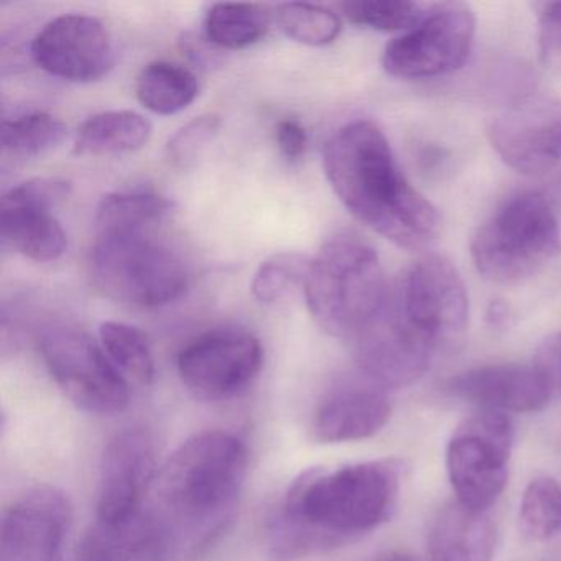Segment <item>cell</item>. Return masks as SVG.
<instances>
[{"label": "cell", "instance_id": "1f68e13d", "mask_svg": "<svg viewBox=\"0 0 561 561\" xmlns=\"http://www.w3.org/2000/svg\"><path fill=\"white\" fill-rule=\"evenodd\" d=\"M538 47L541 65L561 78V2H547L538 11Z\"/></svg>", "mask_w": 561, "mask_h": 561}, {"label": "cell", "instance_id": "7402d4cb", "mask_svg": "<svg viewBox=\"0 0 561 561\" xmlns=\"http://www.w3.org/2000/svg\"><path fill=\"white\" fill-rule=\"evenodd\" d=\"M173 202L152 192L110 193L101 198L94 215L98 236L146 232L172 213Z\"/></svg>", "mask_w": 561, "mask_h": 561}, {"label": "cell", "instance_id": "4fadbf2b", "mask_svg": "<svg viewBox=\"0 0 561 561\" xmlns=\"http://www.w3.org/2000/svg\"><path fill=\"white\" fill-rule=\"evenodd\" d=\"M353 344L360 376L386 390L409 387L422 379L438 351L400 313L392 298Z\"/></svg>", "mask_w": 561, "mask_h": 561}, {"label": "cell", "instance_id": "2e32d148", "mask_svg": "<svg viewBox=\"0 0 561 561\" xmlns=\"http://www.w3.org/2000/svg\"><path fill=\"white\" fill-rule=\"evenodd\" d=\"M156 443L142 428L117 433L103 453L98 488L100 527H119L144 508L157 478Z\"/></svg>", "mask_w": 561, "mask_h": 561}, {"label": "cell", "instance_id": "4316f807", "mask_svg": "<svg viewBox=\"0 0 561 561\" xmlns=\"http://www.w3.org/2000/svg\"><path fill=\"white\" fill-rule=\"evenodd\" d=\"M518 524L530 541H547L561 534V484L557 479H531L522 495Z\"/></svg>", "mask_w": 561, "mask_h": 561}, {"label": "cell", "instance_id": "ac0fdd59", "mask_svg": "<svg viewBox=\"0 0 561 561\" xmlns=\"http://www.w3.org/2000/svg\"><path fill=\"white\" fill-rule=\"evenodd\" d=\"M453 396L495 412H538L554 387L535 364H489L466 370L449 383Z\"/></svg>", "mask_w": 561, "mask_h": 561}, {"label": "cell", "instance_id": "484cf974", "mask_svg": "<svg viewBox=\"0 0 561 561\" xmlns=\"http://www.w3.org/2000/svg\"><path fill=\"white\" fill-rule=\"evenodd\" d=\"M67 126L47 113L27 114L2 124L0 142L8 156L14 159H37L57 149L65 137Z\"/></svg>", "mask_w": 561, "mask_h": 561}, {"label": "cell", "instance_id": "f1b7e54d", "mask_svg": "<svg viewBox=\"0 0 561 561\" xmlns=\"http://www.w3.org/2000/svg\"><path fill=\"white\" fill-rule=\"evenodd\" d=\"M310 262L295 252H282L262 262L251 282L255 300L265 305L280 304L305 288Z\"/></svg>", "mask_w": 561, "mask_h": 561}, {"label": "cell", "instance_id": "d590c367", "mask_svg": "<svg viewBox=\"0 0 561 561\" xmlns=\"http://www.w3.org/2000/svg\"><path fill=\"white\" fill-rule=\"evenodd\" d=\"M81 561H104V560H98V558L83 557V558H81Z\"/></svg>", "mask_w": 561, "mask_h": 561}, {"label": "cell", "instance_id": "30bf717a", "mask_svg": "<svg viewBox=\"0 0 561 561\" xmlns=\"http://www.w3.org/2000/svg\"><path fill=\"white\" fill-rule=\"evenodd\" d=\"M393 304L436 350L461 341L469 301L461 275L442 255H425L407 272Z\"/></svg>", "mask_w": 561, "mask_h": 561}, {"label": "cell", "instance_id": "836d02e7", "mask_svg": "<svg viewBox=\"0 0 561 561\" xmlns=\"http://www.w3.org/2000/svg\"><path fill=\"white\" fill-rule=\"evenodd\" d=\"M534 364L550 379L554 390L561 387V334L551 336L541 344Z\"/></svg>", "mask_w": 561, "mask_h": 561}, {"label": "cell", "instance_id": "7c38bea8", "mask_svg": "<svg viewBox=\"0 0 561 561\" xmlns=\"http://www.w3.org/2000/svg\"><path fill=\"white\" fill-rule=\"evenodd\" d=\"M71 183L32 179L9 190L0 205V232L5 244L35 262H54L67 252V232L54 209L67 202Z\"/></svg>", "mask_w": 561, "mask_h": 561}, {"label": "cell", "instance_id": "8992f818", "mask_svg": "<svg viewBox=\"0 0 561 561\" xmlns=\"http://www.w3.org/2000/svg\"><path fill=\"white\" fill-rule=\"evenodd\" d=\"M90 271L104 295L134 308L165 307L188 287L183 259L147 231L98 236Z\"/></svg>", "mask_w": 561, "mask_h": 561}, {"label": "cell", "instance_id": "e575fe53", "mask_svg": "<svg viewBox=\"0 0 561 561\" xmlns=\"http://www.w3.org/2000/svg\"><path fill=\"white\" fill-rule=\"evenodd\" d=\"M511 313H508L507 305L504 301H492L488 310V321L492 327H504L507 323Z\"/></svg>", "mask_w": 561, "mask_h": 561}, {"label": "cell", "instance_id": "d6986e66", "mask_svg": "<svg viewBox=\"0 0 561 561\" xmlns=\"http://www.w3.org/2000/svg\"><path fill=\"white\" fill-rule=\"evenodd\" d=\"M392 415L387 390L360 376L331 390L311 419V435L318 443L360 442L377 435Z\"/></svg>", "mask_w": 561, "mask_h": 561}, {"label": "cell", "instance_id": "8fae6325", "mask_svg": "<svg viewBox=\"0 0 561 561\" xmlns=\"http://www.w3.org/2000/svg\"><path fill=\"white\" fill-rule=\"evenodd\" d=\"M262 364L261 341L241 330L202 334L180 351L176 360L183 386L208 402L241 396L257 379Z\"/></svg>", "mask_w": 561, "mask_h": 561}, {"label": "cell", "instance_id": "9a60e30c", "mask_svg": "<svg viewBox=\"0 0 561 561\" xmlns=\"http://www.w3.org/2000/svg\"><path fill=\"white\" fill-rule=\"evenodd\" d=\"M31 54L45 73L71 83L101 80L116 64V47L106 25L84 14L48 22L32 41Z\"/></svg>", "mask_w": 561, "mask_h": 561}, {"label": "cell", "instance_id": "5b68a950", "mask_svg": "<svg viewBox=\"0 0 561 561\" xmlns=\"http://www.w3.org/2000/svg\"><path fill=\"white\" fill-rule=\"evenodd\" d=\"M560 252V222L550 202L537 192L505 199L471 242L479 274L502 285L534 277Z\"/></svg>", "mask_w": 561, "mask_h": 561}, {"label": "cell", "instance_id": "ffe728a7", "mask_svg": "<svg viewBox=\"0 0 561 561\" xmlns=\"http://www.w3.org/2000/svg\"><path fill=\"white\" fill-rule=\"evenodd\" d=\"M495 530L488 512L471 511L458 501L436 512L428 534L432 561H492Z\"/></svg>", "mask_w": 561, "mask_h": 561}, {"label": "cell", "instance_id": "277c9868", "mask_svg": "<svg viewBox=\"0 0 561 561\" xmlns=\"http://www.w3.org/2000/svg\"><path fill=\"white\" fill-rule=\"evenodd\" d=\"M304 294L318 327L351 343L382 314L390 298L379 255L353 236L331 239L311 259Z\"/></svg>", "mask_w": 561, "mask_h": 561}, {"label": "cell", "instance_id": "3957f363", "mask_svg": "<svg viewBox=\"0 0 561 561\" xmlns=\"http://www.w3.org/2000/svg\"><path fill=\"white\" fill-rule=\"evenodd\" d=\"M248 446L222 430L196 433L157 472L146 508L172 554L211 543L234 514L248 476Z\"/></svg>", "mask_w": 561, "mask_h": 561}, {"label": "cell", "instance_id": "5bb4252c", "mask_svg": "<svg viewBox=\"0 0 561 561\" xmlns=\"http://www.w3.org/2000/svg\"><path fill=\"white\" fill-rule=\"evenodd\" d=\"M488 136L492 149L518 173L551 172L561 167V100L517 101L491 121Z\"/></svg>", "mask_w": 561, "mask_h": 561}, {"label": "cell", "instance_id": "6da1fadb", "mask_svg": "<svg viewBox=\"0 0 561 561\" xmlns=\"http://www.w3.org/2000/svg\"><path fill=\"white\" fill-rule=\"evenodd\" d=\"M399 488V466L389 459L301 472L268 522L272 554L298 560L376 530L392 515Z\"/></svg>", "mask_w": 561, "mask_h": 561}, {"label": "cell", "instance_id": "83f0119b", "mask_svg": "<svg viewBox=\"0 0 561 561\" xmlns=\"http://www.w3.org/2000/svg\"><path fill=\"white\" fill-rule=\"evenodd\" d=\"M277 27L291 41L307 47H327L341 34V19L330 9L307 2H287L274 12Z\"/></svg>", "mask_w": 561, "mask_h": 561}, {"label": "cell", "instance_id": "9c48e42d", "mask_svg": "<svg viewBox=\"0 0 561 561\" xmlns=\"http://www.w3.org/2000/svg\"><path fill=\"white\" fill-rule=\"evenodd\" d=\"M476 18L469 5H435L405 35L390 42L382 55L387 75L400 80H425L459 70L471 54Z\"/></svg>", "mask_w": 561, "mask_h": 561}, {"label": "cell", "instance_id": "44dd1931", "mask_svg": "<svg viewBox=\"0 0 561 561\" xmlns=\"http://www.w3.org/2000/svg\"><path fill=\"white\" fill-rule=\"evenodd\" d=\"M152 123L134 111H106L84 121L75 137L78 156H124L137 152L152 137Z\"/></svg>", "mask_w": 561, "mask_h": 561}, {"label": "cell", "instance_id": "7a4b0ae2", "mask_svg": "<svg viewBox=\"0 0 561 561\" xmlns=\"http://www.w3.org/2000/svg\"><path fill=\"white\" fill-rule=\"evenodd\" d=\"M331 188L367 228L409 251L438 239L442 219L400 172L389 140L370 121L341 127L323 150Z\"/></svg>", "mask_w": 561, "mask_h": 561}, {"label": "cell", "instance_id": "d4e9b609", "mask_svg": "<svg viewBox=\"0 0 561 561\" xmlns=\"http://www.w3.org/2000/svg\"><path fill=\"white\" fill-rule=\"evenodd\" d=\"M101 346L129 386L147 387L156 377V360L149 340L139 328L106 321L100 328Z\"/></svg>", "mask_w": 561, "mask_h": 561}, {"label": "cell", "instance_id": "ba28073f", "mask_svg": "<svg viewBox=\"0 0 561 561\" xmlns=\"http://www.w3.org/2000/svg\"><path fill=\"white\" fill-rule=\"evenodd\" d=\"M514 426L505 413L479 409L453 433L446 468L456 501L488 512L505 489Z\"/></svg>", "mask_w": 561, "mask_h": 561}, {"label": "cell", "instance_id": "52a82bcc", "mask_svg": "<svg viewBox=\"0 0 561 561\" xmlns=\"http://www.w3.org/2000/svg\"><path fill=\"white\" fill-rule=\"evenodd\" d=\"M41 353L51 379L77 409L113 416L129 405V383L87 331L68 324L48 328Z\"/></svg>", "mask_w": 561, "mask_h": 561}, {"label": "cell", "instance_id": "f546056e", "mask_svg": "<svg viewBox=\"0 0 561 561\" xmlns=\"http://www.w3.org/2000/svg\"><path fill=\"white\" fill-rule=\"evenodd\" d=\"M351 24L382 32L409 31L422 21V5L403 0H347L340 4Z\"/></svg>", "mask_w": 561, "mask_h": 561}, {"label": "cell", "instance_id": "cb8c5ba5", "mask_svg": "<svg viewBox=\"0 0 561 561\" xmlns=\"http://www.w3.org/2000/svg\"><path fill=\"white\" fill-rule=\"evenodd\" d=\"M272 19L264 5L221 2L206 12V41L222 50H244L267 35Z\"/></svg>", "mask_w": 561, "mask_h": 561}, {"label": "cell", "instance_id": "4dcf8cb0", "mask_svg": "<svg viewBox=\"0 0 561 561\" xmlns=\"http://www.w3.org/2000/svg\"><path fill=\"white\" fill-rule=\"evenodd\" d=\"M221 124L219 114L208 113L180 127L167 142L165 156L170 165L176 169L192 167L199 159L203 150L216 139Z\"/></svg>", "mask_w": 561, "mask_h": 561}, {"label": "cell", "instance_id": "d6a6232c", "mask_svg": "<svg viewBox=\"0 0 561 561\" xmlns=\"http://www.w3.org/2000/svg\"><path fill=\"white\" fill-rule=\"evenodd\" d=\"M275 140H277L278 150L285 159L295 162L300 160L307 152L308 136L300 121L294 117L280 121L275 127Z\"/></svg>", "mask_w": 561, "mask_h": 561}, {"label": "cell", "instance_id": "603a6c76", "mask_svg": "<svg viewBox=\"0 0 561 561\" xmlns=\"http://www.w3.org/2000/svg\"><path fill=\"white\" fill-rule=\"evenodd\" d=\"M198 93L195 73L172 61H153L137 78V100L146 110L159 116L182 113Z\"/></svg>", "mask_w": 561, "mask_h": 561}, {"label": "cell", "instance_id": "e0dca14e", "mask_svg": "<svg viewBox=\"0 0 561 561\" xmlns=\"http://www.w3.org/2000/svg\"><path fill=\"white\" fill-rule=\"evenodd\" d=\"M71 525L65 492L37 485L5 511L0 531V561H61Z\"/></svg>", "mask_w": 561, "mask_h": 561}]
</instances>
